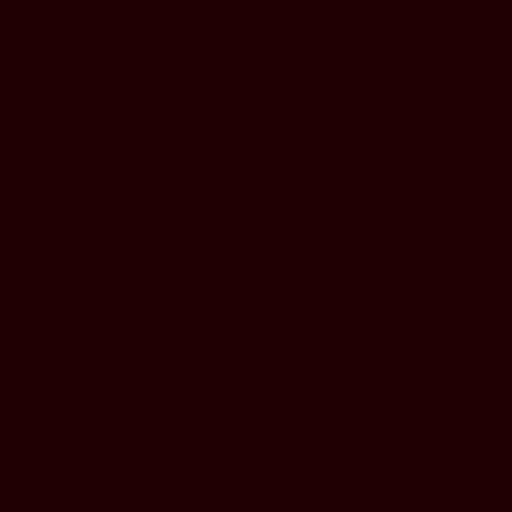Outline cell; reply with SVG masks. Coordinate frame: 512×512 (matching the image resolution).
Instances as JSON below:
<instances>
[]
</instances>
